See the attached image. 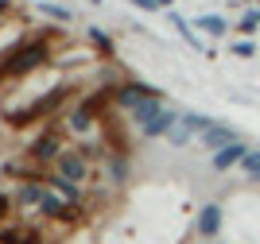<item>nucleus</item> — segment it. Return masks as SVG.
<instances>
[{
    "mask_svg": "<svg viewBox=\"0 0 260 244\" xmlns=\"http://www.w3.org/2000/svg\"><path fill=\"white\" fill-rule=\"evenodd\" d=\"M89 39H93V47L105 54H113V39H109V31H101V27H89Z\"/></svg>",
    "mask_w": 260,
    "mask_h": 244,
    "instance_id": "nucleus-18",
    "label": "nucleus"
},
{
    "mask_svg": "<svg viewBox=\"0 0 260 244\" xmlns=\"http://www.w3.org/2000/svg\"><path fill=\"white\" fill-rule=\"evenodd\" d=\"M144 97H163V93L155 89V85H148V82H136V78L113 85V105L117 109H136Z\"/></svg>",
    "mask_w": 260,
    "mask_h": 244,
    "instance_id": "nucleus-5",
    "label": "nucleus"
},
{
    "mask_svg": "<svg viewBox=\"0 0 260 244\" xmlns=\"http://www.w3.org/2000/svg\"><path fill=\"white\" fill-rule=\"evenodd\" d=\"M163 109H167V105H163V97H144L136 109H128V117H132V124H136V128H144V124H152Z\"/></svg>",
    "mask_w": 260,
    "mask_h": 244,
    "instance_id": "nucleus-9",
    "label": "nucleus"
},
{
    "mask_svg": "<svg viewBox=\"0 0 260 244\" xmlns=\"http://www.w3.org/2000/svg\"><path fill=\"white\" fill-rule=\"evenodd\" d=\"M54 175H62V179L82 182V186H86V182H89V151L66 148L62 155H58V163H54Z\"/></svg>",
    "mask_w": 260,
    "mask_h": 244,
    "instance_id": "nucleus-4",
    "label": "nucleus"
},
{
    "mask_svg": "<svg viewBox=\"0 0 260 244\" xmlns=\"http://www.w3.org/2000/svg\"><path fill=\"white\" fill-rule=\"evenodd\" d=\"M190 136H194V132H190V128L183 124V117H179V124H175L171 132H167V144H175V148H183V144H186Z\"/></svg>",
    "mask_w": 260,
    "mask_h": 244,
    "instance_id": "nucleus-17",
    "label": "nucleus"
},
{
    "mask_svg": "<svg viewBox=\"0 0 260 244\" xmlns=\"http://www.w3.org/2000/svg\"><path fill=\"white\" fill-rule=\"evenodd\" d=\"M39 8H43L47 16H54V20H70V12H66V8H58V4H47V0H39Z\"/></svg>",
    "mask_w": 260,
    "mask_h": 244,
    "instance_id": "nucleus-20",
    "label": "nucleus"
},
{
    "mask_svg": "<svg viewBox=\"0 0 260 244\" xmlns=\"http://www.w3.org/2000/svg\"><path fill=\"white\" fill-rule=\"evenodd\" d=\"M171 4H175V0H159V8H171Z\"/></svg>",
    "mask_w": 260,
    "mask_h": 244,
    "instance_id": "nucleus-24",
    "label": "nucleus"
},
{
    "mask_svg": "<svg viewBox=\"0 0 260 244\" xmlns=\"http://www.w3.org/2000/svg\"><path fill=\"white\" fill-rule=\"evenodd\" d=\"M47 186H51V190H58L66 202H82V198H86L82 182H70V179H62V175H47Z\"/></svg>",
    "mask_w": 260,
    "mask_h": 244,
    "instance_id": "nucleus-12",
    "label": "nucleus"
},
{
    "mask_svg": "<svg viewBox=\"0 0 260 244\" xmlns=\"http://www.w3.org/2000/svg\"><path fill=\"white\" fill-rule=\"evenodd\" d=\"M128 4H136L140 12H159V0H128Z\"/></svg>",
    "mask_w": 260,
    "mask_h": 244,
    "instance_id": "nucleus-22",
    "label": "nucleus"
},
{
    "mask_svg": "<svg viewBox=\"0 0 260 244\" xmlns=\"http://www.w3.org/2000/svg\"><path fill=\"white\" fill-rule=\"evenodd\" d=\"M12 12H16V0H0V20H4V16H12Z\"/></svg>",
    "mask_w": 260,
    "mask_h": 244,
    "instance_id": "nucleus-23",
    "label": "nucleus"
},
{
    "mask_svg": "<svg viewBox=\"0 0 260 244\" xmlns=\"http://www.w3.org/2000/svg\"><path fill=\"white\" fill-rule=\"evenodd\" d=\"M54 27H43V35H31V39H20L12 51L0 54V85H16L27 82L31 74H43L47 66L54 62Z\"/></svg>",
    "mask_w": 260,
    "mask_h": 244,
    "instance_id": "nucleus-1",
    "label": "nucleus"
},
{
    "mask_svg": "<svg viewBox=\"0 0 260 244\" xmlns=\"http://www.w3.org/2000/svg\"><path fill=\"white\" fill-rule=\"evenodd\" d=\"M233 140H241V136H237V132H233V128H229V124H221V120H214V124H210L206 132L198 136V144H202V148H206V151H221V148H225V144H233Z\"/></svg>",
    "mask_w": 260,
    "mask_h": 244,
    "instance_id": "nucleus-6",
    "label": "nucleus"
},
{
    "mask_svg": "<svg viewBox=\"0 0 260 244\" xmlns=\"http://www.w3.org/2000/svg\"><path fill=\"white\" fill-rule=\"evenodd\" d=\"M183 124L194 132V136H202L210 124H214V117H206V113H183Z\"/></svg>",
    "mask_w": 260,
    "mask_h": 244,
    "instance_id": "nucleus-15",
    "label": "nucleus"
},
{
    "mask_svg": "<svg viewBox=\"0 0 260 244\" xmlns=\"http://www.w3.org/2000/svg\"><path fill=\"white\" fill-rule=\"evenodd\" d=\"M179 117H183V113H175V109H163V113L152 120V124H144V128H140V136H148V140L167 136V132H171L175 124H179Z\"/></svg>",
    "mask_w": 260,
    "mask_h": 244,
    "instance_id": "nucleus-11",
    "label": "nucleus"
},
{
    "mask_svg": "<svg viewBox=\"0 0 260 244\" xmlns=\"http://www.w3.org/2000/svg\"><path fill=\"white\" fill-rule=\"evenodd\" d=\"M241 170L249 182H260V148H249V155L241 159Z\"/></svg>",
    "mask_w": 260,
    "mask_h": 244,
    "instance_id": "nucleus-14",
    "label": "nucleus"
},
{
    "mask_svg": "<svg viewBox=\"0 0 260 244\" xmlns=\"http://www.w3.org/2000/svg\"><path fill=\"white\" fill-rule=\"evenodd\" d=\"M194 27H198V31H206L210 39H225V35L233 31L229 20H225V16H217V12H202V16L194 20Z\"/></svg>",
    "mask_w": 260,
    "mask_h": 244,
    "instance_id": "nucleus-10",
    "label": "nucleus"
},
{
    "mask_svg": "<svg viewBox=\"0 0 260 244\" xmlns=\"http://www.w3.org/2000/svg\"><path fill=\"white\" fill-rule=\"evenodd\" d=\"M194 229H198V236H202V240L217 236V233H221V205H202V210H198V217H194Z\"/></svg>",
    "mask_w": 260,
    "mask_h": 244,
    "instance_id": "nucleus-8",
    "label": "nucleus"
},
{
    "mask_svg": "<svg viewBox=\"0 0 260 244\" xmlns=\"http://www.w3.org/2000/svg\"><path fill=\"white\" fill-rule=\"evenodd\" d=\"M249 155V144L245 140H233V144H225L221 151H214V170H229V167H241V159Z\"/></svg>",
    "mask_w": 260,
    "mask_h": 244,
    "instance_id": "nucleus-7",
    "label": "nucleus"
},
{
    "mask_svg": "<svg viewBox=\"0 0 260 244\" xmlns=\"http://www.w3.org/2000/svg\"><path fill=\"white\" fill-rule=\"evenodd\" d=\"M62 151H66V148H62V132H58V128H47L43 136L27 148V159H31L35 167L47 175V167H51V163H58V155H62Z\"/></svg>",
    "mask_w": 260,
    "mask_h": 244,
    "instance_id": "nucleus-3",
    "label": "nucleus"
},
{
    "mask_svg": "<svg viewBox=\"0 0 260 244\" xmlns=\"http://www.w3.org/2000/svg\"><path fill=\"white\" fill-rule=\"evenodd\" d=\"M70 93H78L70 82H58V85H51L47 93H39L31 101L27 109H8V124L12 128H27V124H35V120H47V117H54L58 109L70 101Z\"/></svg>",
    "mask_w": 260,
    "mask_h": 244,
    "instance_id": "nucleus-2",
    "label": "nucleus"
},
{
    "mask_svg": "<svg viewBox=\"0 0 260 244\" xmlns=\"http://www.w3.org/2000/svg\"><path fill=\"white\" fill-rule=\"evenodd\" d=\"M167 20H171V27H175V31H179V35H183V39L190 43V47H198V51H206V47H202V39H198V35L190 31L194 23H186L183 16H179V12H167Z\"/></svg>",
    "mask_w": 260,
    "mask_h": 244,
    "instance_id": "nucleus-13",
    "label": "nucleus"
},
{
    "mask_svg": "<svg viewBox=\"0 0 260 244\" xmlns=\"http://www.w3.org/2000/svg\"><path fill=\"white\" fill-rule=\"evenodd\" d=\"M237 31H241V35H256V31H260V8H252V12H245V16H241Z\"/></svg>",
    "mask_w": 260,
    "mask_h": 244,
    "instance_id": "nucleus-16",
    "label": "nucleus"
},
{
    "mask_svg": "<svg viewBox=\"0 0 260 244\" xmlns=\"http://www.w3.org/2000/svg\"><path fill=\"white\" fill-rule=\"evenodd\" d=\"M229 51L241 54V58H252V54H256V47H252L249 39H237V43H229Z\"/></svg>",
    "mask_w": 260,
    "mask_h": 244,
    "instance_id": "nucleus-19",
    "label": "nucleus"
},
{
    "mask_svg": "<svg viewBox=\"0 0 260 244\" xmlns=\"http://www.w3.org/2000/svg\"><path fill=\"white\" fill-rule=\"evenodd\" d=\"M8 221H12V198L0 194V225H8Z\"/></svg>",
    "mask_w": 260,
    "mask_h": 244,
    "instance_id": "nucleus-21",
    "label": "nucleus"
}]
</instances>
